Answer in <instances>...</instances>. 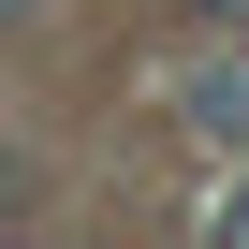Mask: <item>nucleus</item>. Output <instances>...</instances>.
Listing matches in <instances>:
<instances>
[{
	"label": "nucleus",
	"mask_w": 249,
	"mask_h": 249,
	"mask_svg": "<svg viewBox=\"0 0 249 249\" xmlns=\"http://www.w3.org/2000/svg\"><path fill=\"white\" fill-rule=\"evenodd\" d=\"M191 132H205V147H249V73H205V88H191Z\"/></svg>",
	"instance_id": "1"
},
{
	"label": "nucleus",
	"mask_w": 249,
	"mask_h": 249,
	"mask_svg": "<svg viewBox=\"0 0 249 249\" xmlns=\"http://www.w3.org/2000/svg\"><path fill=\"white\" fill-rule=\"evenodd\" d=\"M220 234H234V249H249V191H234V205H220Z\"/></svg>",
	"instance_id": "3"
},
{
	"label": "nucleus",
	"mask_w": 249,
	"mask_h": 249,
	"mask_svg": "<svg viewBox=\"0 0 249 249\" xmlns=\"http://www.w3.org/2000/svg\"><path fill=\"white\" fill-rule=\"evenodd\" d=\"M30 15H44V0H0V30H30Z\"/></svg>",
	"instance_id": "4"
},
{
	"label": "nucleus",
	"mask_w": 249,
	"mask_h": 249,
	"mask_svg": "<svg viewBox=\"0 0 249 249\" xmlns=\"http://www.w3.org/2000/svg\"><path fill=\"white\" fill-rule=\"evenodd\" d=\"M205 30H234V44H249V0H205Z\"/></svg>",
	"instance_id": "2"
}]
</instances>
